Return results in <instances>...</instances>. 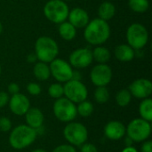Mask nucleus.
Wrapping results in <instances>:
<instances>
[{"instance_id": "obj_1", "label": "nucleus", "mask_w": 152, "mask_h": 152, "mask_svg": "<svg viewBox=\"0 0 152 152\" xmlns=\"http://www.w3.org/2000/svg\"><path fill=\"white\" fill-rule=\"evenodd\" d=\"M84 28V37L92 45H102L110 36V27L108 21L100 18L92 20Z\"/></svg>"}, {"instance_id": "obj_2", "label": "nucleus", "mask_w": 152, "mask_h": 152, "mask_svg": "<svg viewBox=\"0 0 152 152\" xmlns=\"http://www.w3.org/2000/svg\"><path fill=\"white\" fill-rule=\"evenodd\" d=\"M39 61L50 63L57 58L59 54V46L54 39L50 37L42 36L35 43V53Z\"/></svg>"}, {"instance_id": "obj_3", "label": "nucleus", "mask_w": 152, "mask_h": 152, "mask_svg": "<svg viewBox=\"0 0 152 152\" xmlns=\"http://www.w3.org/2000/svg\"><path fill=\"white\" fill-rule=\"evenodd\" d=\"M37 131L26 125L15 127L10 134V145L15 150H22L32 144L37 138Z\"/></svg>"}, {"instance_id": "obj_4", "label": "nucleus", "mask_w": 152, "mask_h": 152, "mask_svg": "<svg viewBox=\"0 0 152 152\" xmlns=\"http://www.w3.org/2000/svg\"><path fill=\"white\" fill-rule=\"evenodd\" d=\"M43 11L46 19L55 24L66 21L69 12V6L63 0H49Z\"/></svg>"}, {"instance_id": "obj_5", "label": "nucleus", "mask_w": 152, "mask_h": 152, "mask_svg": "<svg viewBox=\"0 0 152 152\" xmlns=\"http://www.w3.org/2000/svg\"><path fill=\"white\" fill-rule=\"evenodd\" d=\"M126 41L134 50H141L149 41V32L142 24L133 23L126 30Z\"/></svg>"}, {"instance_id": "obj_6", "label": "nucleus", "mask_w": 152, "mask_h": 152, "mask_svg": "<svg viewBox=\"0 0 152 152\" xmlns=\"http://www.w3.org/2000/svg\"><path fill=\"white\" fill-rule=\"evenodd\" d=\"M126 133L133 142H141L150 137L151 134V126L150 122L142 118H136L129 123L126 129Z\"/></svg>"}, {"instance_id": "obj_7", "label": "nucleus", "mask_w": 152, "mask_h": 152, "mask_svg": "<svg viewBox=\"0 0 152 152\" xmlns=\"http://www.w3.org/2000/svg\"><path fill=\"white\" fill-rule=\"evenodd\" d=\"M53 113L60 121L70 122L74 120L77 115V106L69 99L61 97L57 99L53 104Z\"/></svg>"}, {"instance_id": "obj_8", "label": "nucleus", "mask_w": 152, "mask_h": 152, "mask_svg": "<svg viewBox=\"0 0 152 152\" xmlns=\"http://www.w3.org/2000/svg\"><path fill=\"white\" fill-rule=\"evenodd\" d=\"M63 135L71 145L81 146L86 142L88 132L84 125L77 122H71L65 126Z\"/></svg>"}, {"instance_id": "obj_9", "label": "nucleus", "mask_w": 152, "mask_h": 152, "mask_svg": "<svg viewBox=\"0 0 152 152\" xmlns=\"http://www.w3.org/2000/svg\"><path fill=\"white\" fill-rule=\"evenodd\" d=\"M64 95L74 103H80L86 101L88 95L86 86L80 80L70 79L63 86Z\"/></svg>"}, {"instance_id": "obj_10", "label": "nucleus", "mask_w": 152, "mask_h": 152, "mask_svg": "<svg viewBox=\"0 0 152 152\" xmlns=\"http://www.w3.org/2000/svg\"><path fill=\"white\" fill-rule=\"evenodd\" d=\"M50 71L51 75L60 83H66L72 79L73 69L71 65L62 59H54L50 62Z\"/></svg>"}, {"instance_id": "obj_11", "label": "nucleus", "mask_w": 152, "mask_h": 152, "mask_svg": "<svg viewBox=\"0 0 152 152\" xmlns=\"http://www.w3.org/2000/svg\"><path fill=\"white\" fill-rule=\"evenodd\" d=\"M90 78L94 86H106L112 79V69L106 63H99L92 69Z\"/></svg>"}, {"instance_id": "obj_12", "label": "nucleus", "mask_w": 152, "mask_h": 152, "mask_svg": "<svg viewBox=\"0 0 152 152\" xmlns=\"http://www.w3.org/2000/svg\"><path fill=\"white\" fill-rule=\"evenodd\" d=\"M69 61L71 67L76 69L87 68L94 61L92 51L88 48H77L70 53Z\"/></svg>"}, {"instance_id": "obj_13", "label": "nucleus", "mask_w": 152, "mask_h": 152, "mask_svg": "<svg viewBox=\"0 0 152 152\" xmlns=\"http://www.w3.org/2000/svg\"><path fill=\"white\" fill-rule=\"evenodd\" d=\"M130 94L138 99L149 98L152 94V83L146 78H139L134 80L129 86Z\"/></svg>"}, {"instance_id": "obj_14", "label": "nucleus", "mask_w": 152, "mask_h": 152, "mask_svg": "<svg viewBox=\"0 0 152 152\" xmlns=\"http://www.w3.org/2000/svg\"><path fill=\"white\" fill-rule=\"evenodd\" d=\"M9 106L12 112L18 116H22L30 108V102L27 96L22 94H15L9 100Z\"/></svg>"}, {"instance_id": "obj_15", "label": "nucleus", "mask_w": 152, "mask_h": 152, "mask_svg": "<svg viewBox=\"0 0 152 152\" xmlns=\"http://www.w3.org/2000/svg\"><path fill=\"white\" fill-rule=\"evenodd\" d=\"M68 19L69 22H70L76 28H83L90 21L87 12L80 7H75L69 11Z\"/></svg>"}, {"instance_id": "obj_16", "label": "nucleus", "mask_w": 152, "mask_h": 152, "mask_svg": "<svg viewBox=\"0 0 152 152\" xmlns=\"http://www.w3.org/2000/svg\"><path fill=\"white\" fill-rule=\"evenodd\" d=\"M104 134L111 141H118L126 134V127L119 121H110L105 126Z\"/></svg>"}, {"instance_id": "obj_17", "label": "nucleus", "mask_w": 152, "mask_h": 152, "mask_svg": "<svg viewBox=\"0 0 152 152\" xmlns=\"http://www.w3.org/2000/svg\"><path fill=\"white\" fill-rule=\"evenodd\" d=\"M26 122L28 126L34 129H37L43 126L44 114L37 108H29L26 112Z\"/></svg>"}, {"instance_id": "obj_18", "label": "nucleus", "mask_w": 152, "mask_h": 152, "mask_svg": "<svg viewBox=\"0 0 152 152\" xmlns=\"http://www.w3.org/2000/svg\"><path fill=\"white\" fill-rule=\"evenodd\" d=\"M114 54L115 57L123 62H127V61H131L134 60V56H135V53L134 50L126 44H122L118 45L115 48L114 51Z\"/></svg>"}, {"instance_id": "obj_19", "label": "nucleus", "mask_w": 152, "mask_h": 152, "mask_svg": "<svg viewBox=\"0 0 152 152\" xmlns=\"http://www.w3.org/2000/svg\"><path fill=\"white\" fill-rule=\"evenodd\" d=\"M59 34L66 41H71L76 37L77 28L69 21H63L59 24Z\"/></svg>"}, {"instance_id": "obj_20", "label": "nucleus", "mask_w": 152, "mask_h": 152, "mask_svg": "<svg viewBox=\"0 0 152 152\" xmlns=\"http://www.w3.org/2000/svg\"><path fill=\"white\" fill-rule=\"evenodd\" d=\"M33 73L37 79L40 81H45L51 77L50 67L45 62H37L33 68Z\"/></svg>"}, {"instance_id": "obj_21", "label": "nucleus", "mask_w": 152, "mask_h": 152, "mask_svg": "<svg viewBox=\"0 0 152 152\" xmlns=\"http://www.w3.org/2000/svg\"><path fill=\"white\" fill-rule=\"evenodd\" d=\"M116 13V7L110 2H103L98 8V15L99 18L103 20H110L114 17Z\"/></svg>"}, {"instance_id": "obj_22", "label": "nucleus", "mask_w": 152, "mask_h": 152, "mask_svg": "<svg viewBox=\"0 0 152 152\" xmlns=\"http://www.w3.org/2000/svg\"><path fill=\"white\" fill-rule=\"evenodd\" d=\"M93 59L98 63H107L110 60V52L107 47L97 45L93 51Z\"/></svg>"}, {"instance_id": "obj_23", "label": "nucleus", "mask_w": 152, "mask_h": 152, "mask_svg": "<svg viewBox=\"0 0 152 152\" xmlns=\"http://www.w3.org/2000/svg\"><path fill=\"white\" fill-rule=\"evenodd\" d=\"M140 115L142 119L151 122L152 121V100L145 98L140 104L139 107Z\"/></svg>"}, {"instance_id": "obj_24", "label": "nucleus", "mask_w": 152, "mask_h": 152, "mask_svg": "<svg viewBox=\"0 0 152 152\" xmlns=\"http://www.w3.org/2000/svg\"><path fill=\"white\" fill-rule=\"evenodd\" d=\"M129 8L137 13H143L148 11L150 7L149 0H128Z\"/></svg>"}, {"instance_id": "obj_25", "label": "nucleus", "mask_w": 152, "mask_h": 152, "mask_svg": "<svg viewBox=\"0 0 152 152\" xmlns=\"http://www.w3.org/2000/svg\"><path fill=\"white\" fill-rule=\"evenodd\" d=\"M94 95L95 101L100 104L106 103L110 99V92L106 86H97Z\"/></svg>"}, {"instance_id": "obj_26", "label": "nucleus", "mask_w": 152, "mask_h": 152, "mask_svg": "<svg viewBox=\"0 0 152 152\" xmlns=\"http://www.w3.org/2000/svg\"><path fill=\"white\" fill-rule=\"evenodd\" d=\"M94 111V105L91 102L88 101H83L80 103H78V106L77 107V112L83 118L89 117Z\"/></svg>"}, {"instance_id": "obj_27", "label": "nucleus", "mask_w": 152, "mask_h": 152, "mask_svg": "<svg viewBox=\"0 0 152 152\" xmlns=\"http://www.w3.org/2000/svg\"><path fill=\"white\" fill-rule=\"evenodd\" d=\"M132 94H130L129 90L127 89H123L120 90L117 95H116V102L120 107H126L127 106L130 102H131Z\"/></svg>"}, {"instance_id": "obj_28", "label": "nucleus", "mask_w": 152, "mask_h": 152, "mask_svg": "<svg viewBox=\"0 0 152 152\" xmlns=\"http://www.w3.org/2000/svg\"><path fill=\"white\" fill-rule=\"evenodd\" d=\"M48 94L53 99H59L64 95L63 86L60 83L52 84L48 88Z\"/></svg>"}, {"instance_id": "obj_29", "label": "nucleus", "mask_w": 152, "mask_h": 152, "mask_svg": "<svg viewBox=\"0 0 152 152\" xmlns=\"http://www.w3.org/2000/svg\"><path fill=\"white\" fill-rule=\"evenodd\" d=\"M27 91L28 92L29 94L31 95H38L41 94V86L37 83H29L27 86Z\"/></svg>"}, {"instance_id": "obj_30", "label": "nucleus", "mask_w": 152, "mask_h": 152, "mask_svg": "<svg viewBox=\"0 0 152 152\" xmlns=\"http://www.w3.org/2000/svg\"><path fill=\"white\" fill-rule=\"evenodd\" d=\"M12 128V122L9 118L3 117L0 118V131L8 132Z\"/></svg>"}, {"instance_id": "obj_31", "label": "nucleus", "mask_w": 152, "mask_h": 152, "mask_svg": "<svg viewBox=\"0 0 152 152\" xmlns=\"http://www.w3.org/2000/svg\"><path fill=\"white\" fill-rule=\"evenodd\" d=\"M53 152H77L75 148L72 145H67V144H62L58 147H56Z\"/></svg>"}, {"instance_id": "obj_32", "label": "nucleus", "mask_w": 152, "mask_h": 152, "mask_svg": "<svg viewBox=\"0 0 152 152\" xmlns=\"http://www.w3.org/2000/svg\"><path fill=\"white\" fill-rule=\"evenodd\" d=\"M81 152H98L97 148L92 143H84L81 145Z\"/></svg>"}, {"instance_id": "obj_33", "label": "nucleus", "mask_w": 152, "mask_h": 152, "mask_svg": "<svg viewBox=\"0 0 152 152\" xmlns=\"http://www.w3.org/2000/svg\"><path fill=\"white\" fill-rule=\"evenodd\" d=\"M9 102V95L5 92H0V108L4 107Z\"/></svg>"}, {"instance_id": "obj_34", "label": "nucleus", "mask_w": 152, "mask_h": 152, "mask_svg": "<svg viewBox=\"0 0 152 152\" xmlns=\"http://www.w3.org/2000/svg\"><path fill=\"white\" fill-rule=\"evenodd\" d=\"M8 92L11 94H18L20 92V86L18 84L16 83H11L9 86H8Z\"/></svg>"}, {"instance_id": "obj_35", "label": "nucleus", "mask_w": 152, "mask_h": 152, "mask_svg": "<svg viewBox=\"0 0 152 152\" xmlns=\"http://www.w3.org/2000/svg\"><path fill=\"white\" fill-rule=\"evenodd\" d=\"M142 152H152V142L147 141L142 146Z\"/></svg>"}, {"instance_id": "obj_36", "label": "nucleus", "mask_w": 152, "mask_h": 152, "mask_svg": "<svg viewBox=\"0 0 152 152\" xmlns=\"http://www.w3.org/2000/svg\"><path fill=\"white\" fill-rule=\"evenodd\" d=\"M37 60V56H36V54L35 53H30V54H28V57H27V61H28V62H35Z\"/></svg>"}, {"instance_id": "obj_37", "label": "nucleus", "mask_w": 152, "mask_h": 152, "mask_svg": "<svg viewBox=\"0 0 152 152\" xmlns=\"http://www.w3.org/2000/svg\"><path fill=\"white\" fill-rule=\"evenodd\" d=\"M122 152H138L137 151V150L135 149V148H134V147H132V146H130V147H126Z\"/></svg>"}, {"instance_id": "obj_38", "label": "nucleus", "mask_w": 152, "mask_h": 152, "mask_svg": "<svg viewBox=\"0 0 152 152\" xmlns=\"http://www.w3.org/2000/svg\"><path fill=\"white\" fill-rule=\"evenodd\" d=\"M132 143H133V141L127 136V137L126 138V147H130V146L132 145Z\"/></svg>"}, {"instance_id": "obj_39", "label": "nucleus", "mask_w": 152, "mask_h": 152, "mask_svg": "<svg viewBox=\"0 0 152 152\" xmlns=\"http://www.w3.org/2000/svg\"><path fill=\"white\" fill-rule=\"evenodd\" d=\"M32 152H46V151H44V150H41V149H37V150L33 151Z\"/></svg>"}, {"instance_id": "obj_40", "label": "nucleus", "mask_w": 152, "mask_h": 152, "mask_svg": "<svg viewBox=\"0 0 152 152\" xmlns=\"http://www.w3.org/2000/svg\"><path fill=\"white\" fill-rule=\"evenodd\" d=\"M3 28H4L3 24H2V23H1V21H0V35H1V33L3 32Z\"/></svg>"}, {"instance_id": "obj_41", "label": "nucleus", "mask_w": 152, "mask_h": 152, "mask_svg": "<svg viewBox=\"0 0 152 152\" xmlns=\"http://www.w3.org/2000/svg\"><path fill=\"white\" fill-rule=\"evenodd\" d=\"M1 73H2V66L0 64V75H1Z\"/></svg>"}, {"instance_id": "obj_42", "label": "nucleus", "mask_w": 152, "mask_h": 152, "mask_svg": "<svg viewBox=\"0 0 152 152\" xmlns=\"http://www.w3.org/2000/svg\"><path fill=\"white\" fill-rule=\"evenodd\" d=\"M63 1H65V2H66V1H72V0H63Z\"/></svg>"}]
</instances>
